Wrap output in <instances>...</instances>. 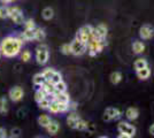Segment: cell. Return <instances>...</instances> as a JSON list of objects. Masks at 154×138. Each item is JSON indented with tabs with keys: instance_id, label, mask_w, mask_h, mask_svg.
Returning a JSON list of instances; mask_svg holds the SVG:
<instances>
[{
	"instance_id": "25",
	"label": "cell",
	"mask_w": 154,
	"mask_h": 138,
	"mask_svg": "<svg viewBox=\"0 0 154 138\" xmlns=\"http://www.w3.org/2000/svg\"><path fill=\"white\" fill-rule=\"evenodd\" d=\"M7 111H8V103H7V99L2 97L0 99V113L6 114Z\"/></svg>"
},
{
	"instance_id": "12",
	"label": "cell",
	"mask_w": 154,
	"mask_h": 138,
	"mask_svg": "<svg viewBox=\"0 0 154 138\" xmlns=\"http://www.w3.org/2000/svg\"><path fill=\"white\" fill-rule=\"evenodd\" d=\"M35 32H36V28L35 29H26L23 33L21 35V37H19L20 39L22 40H32L35 39Z\"/></svg>"
},
{
	"instance_id": "27",
	"label": "cell",
	"mask_w": 154,
	"mask_h": 138,
	"mask_svg": "<svg viewBox=\"0 0 154 138\" xmlns=\"http://www.w3.org/2000/svg\"><path fill=\"white\" fill-rule=\"evenodd\" d=\"M60 81H62V76H61V74L58 72H54V74H53V76L51 77V79L50 81H47V82H50L51 84H55V83H58V82H60Z\"/></svg>"
},
{
	"instance_id": "36",
	"label": "cell",
	"mask_w": 154,
	"mask_h": 138,
	"mask_svg": "<svg viewBox=\"0 0 154 138\" xmlns=\"http://www.w3.org/2000/svg\"><path fill=\"white\" fill-rule=\"evenodd\" d=\"M58 103V101H57ZM69 104V103H68ZM68 104H66V103H58V106H59V113H64L67 112L68 109H69V105Z\"/></svg>"
},
{
	"instance_id": "10",
	"label": "cell",
	"mask_w": 154,
	"mask_h": 138,
	"mask_svg": "<svg viewBox=\"0 0 154 138\" xmlns=\"http://www.w3.org/2000/svg\"><path fill=\"white\" fill-rule=\"evenodd\" d=\"M52 96H53L54 100L58 101V103H66V104H68V103L70 101V97H69V94H68L67 92L54 91V93H53Z\"/></svg>"
},
{
	"instance_id": "15",
	"label": "cell",
	"mask_w": 154,
	"mask_h": 138,
	"mask_svg": "<svg viewBox=\"0 0 154 138\" xmlns=\"http://www.w3.org/2000/svg\"><path fill=\"white\" fill-rule=\"evenodd\" d=\"M137 72V76L139 79H147L151 75V70L148 67H145L143 69H139V70H136Z\"/></svg>"
},
{
	"instance_id": "1",
	"label": "cell",
	"mask_w": 154,
	"mask_h": 138,
	"mask_svg": "<svg viewBox=\"0 0 154 138\" xmlns=\"http://www.w3.org/2000/svg\"><path fill=\"white\" fill-rule=\"evenodd\" d=\"M22 44H23V41L20 39L19 37L8 36L6 38H4L0 44L1 54L5 55L6 58H14L21 52Z\"/></svg>"
},
{
	"instance_id": "19",
	"label": "cell",
	"mask_w": 154,
	"mask_h": 138,
	"mask_svg": "<svg viewBox=\"0 0 154 138\" xmlns=\"http://www.w3.org/2000/svg\"><path fill=\"white\" fill-rule=\"evenodd\" d=\"M144 50H145V45L141 43V41H135L134 44H132V51L134 53L136 54H141V53L144 52Z\"/></svg>"
},
{
	"instance_id": "22",
	"label": "cell",
	"mask_w": 154,
	"mask_h": 138,
	"mask_svg": "<svg viewBox=\"0 0 154 138\" xmlns=\"http://www.w3.org/2000/svg\"><path fill=\"white\" fill-rule=\"evenodd\" d=\"M46 33L43 29L40 28H36V32H35V40H38V41H43L45 39Z\"/></svg>"
},
{
	"instance_id": "33",
	"label": "cell",
	"mask_w": 154,
	"mask_h": 138,
	"mask_svg": "<svg viewBox=\"0 0 154 138\" xmlns=\"http://www.w3.org/2000/svg\"><path fill=\"white\" fill-rule=\"evenodd\" d=\"M54 72H55L54 69H52V68H47V69H45V70L42 72V74H43V76H44V78H45L46 81H50V79H51V77L53 76Z\"/></svg>"
},
{
	"instance_id": "6",
	"label": "cell",
	"mask_w": 154,
	"mask_h": 138,
	"mask_svg": "<svg viewBox=\"0 0 154 138\" xmlns=\"http://www.w3.org/2000/svg\"><path fill=\"white\" fill-rule=\"evenodd\" d=\"M117 129L120 133H124V135H128L130 137H134L136 133V128L134 125H131L128 122H120L117 125Z\"/></svg>"
},
{
	"instance_id": "4",
	"label": "cell",
	"mask_w": 154,
	"mask_h": 138,
	"mask_svg": "<svg viewBox=\"0 0 154 138\" xmlns=\"http://www.w3.org/2000/svg\"><path fill=\"white\" fill-rule=\"evenodd\" d=\"M86 51H88V48H86V44L85 43H82V41H79V40L77 39H74L70 43V54L82 55Z\"/></svg>"
},
{
	"instance_id": "21",
	"label": "cell",
	"mask_w": 154,
	"mask_h": 138,
	"mask_svg": "<svg viewBox=\"0 0 154 138\" xmlns=\"http://www.w3.org/2000/svg\"><path fill=\"white\" fill-rule=\"evenodd\" d=\"M51 118L50 116H47V115H40L38 118V123L40 127H43V128H46L47 125L51 123Z\"/></svg>"
},
{
	"instance_id": "28",
	"label": "cell",
	"mask_w": 154,
	"mask_h": 138,
	"mask_svg": "<svg viewBox=\"0 0 154 138\" xmlns=\"http://www.w3.org/2000/svg\"><path fill=\"white\" fill-rule=\"evenodd\" d=\"M88 128H89L88 122H86V121H84V120H82V118H79V120H78V122H77L76 129L81 130V131H83V130H86Z\"/></svg>"
},
{
	"instance_id": "40",
	"label": "cell",
	"mask_w": 154,
	"mask_h": 138,
	"mask_svg": "<svg viewBox=\"0 0 154 138\" xmlns=\"http://www.w3.org/2000/svg\"><path fill=\"white\" fill-rule=\"evenodd\" d=\"M0 138H7L6 129H4V128H0Z\"/></svg>"
},
{
	"instance_id": "37",
	"label": "cell",
	"mask_w": 154,
	"mask_h": 138,
	"mask_svg": "<svg viewBox=\"0 0 154 138\" xmlns=\"http://www.w3.org/2000/svg\"><path fill=\"white\" fill-rule=\"evenodd\" d=\"M23 24H24L26 29H35L36 28V23H35V21L32 20V19L26 20V22H23Z\"/></svg>"
},
{
	"instance_id": "13",
	"label": "cell",
	"mask_w": 154,
	"mask_h": 138,
	"mask_svg": "<svg viewBox=\"0 0 154 138\" xmlns=\"http://www.w3.org/2000/svg\"><path fill=\"white\" fill-rule=\"evenodd\" d=\"M93 31H94L101 39H103V38L107 36L108 29H107V26H105V24H99V26H97L96 28H93Z\"/></svg>"
},
{
	"instance_id": "29",
	"label": "cell",
	"mask_w": 154,
	"mask_h": 138,
	"mask_svg": "<svg viewBox=\"0 0 154 138\" xmlns=\"http://www.w3.org/2000/svg\"><path fill=\"white\" fill-rule=\"evenodd\" d=\"M79 31L83 33V35H86L89 38H90L91 33H92V31H93V26H83L81 29H79Z\"/></svg>"
},
{
	"instance_id": "46",
	"label": "cell",
	"mask_w": 154,
	"mask_h": 138,
	"mask_svg": "<svg viewBox=\"0 0 154 138\" xmlns=\"http://www.w3.org/2000/svg\"><path fill=\"white\" fill-rule=\"evenodd\" d=\"M11 138H14V137H11Z\"/></svg>"
},
{
	"instance_id": "26",
	"label": "cell",
	"mask_w": 154,
	"mask_h": 138,
	"mask_svg": "<svg viewBox=\"0 0 154 138\" xmlns=\"http://www.w3.org/2000/svg\"><path fill=\"white\" fill-rule=\"evenodd\" d=\"M54 90L58 92H66L67 85H66V83H64L63 81H60V82L54 84Z\"/></svg>"
},
{
	"instance_id": "42",
	"label": "cell",
	"mask_w": 154,
	"mask_h": 138,
	"mask_svg": "<svg viewBox=\"0 0 154 138\" xmlns=\"http://www.w3.org/2000/svg\"><path fill=\"white\" fill-rule=\"evenodd\" d=\"M148 131H149V133L153 136L154 135V124H152L151 127H149V129H148Z\"/></svg>"
},
{
	"instance_id": "11",
	"label": "cell",
	"mask_w": 154,
	"mask_h": 138,
	"mask_svg": "<svg viewBox=\"0 0 154 138\" xmlns=\"http://www.w3.org/2000/svg\"><path fill=\"white\" fill-rule=\"evenodd\" d=\"M78 120H79V116L77 115L76 113H71V114L68 115V118H67V124L71 129H76Z\"/></svg>"
},
{
	"instance_id": "41",
	"label": "cell",
	"mask_w": 154,
	"mask_h": 138,
	"mask_svg": "<svg viewBox=\"0 0 154 138\" xmlns=\"http://www.w3.org/2000/svg\"><path fill=\"white\" fill-rule=\"evenodd\" d=\"M68 105H69V109H72V111H74V109H76V107H77L76 103H71L70 104V101H69V104H68Z\"/></svg>"
},
{
	"instance_id": "38",
	"label": "cell",
	"mask_w": 154,
	"mask_h": 138,
	"mask_svg": "<svg viewBox=\"0 0 154 138\" xmlns=\"http://www.w3.org/2000/svg\"><path fill=\"white\" fill-rule=\"evenodd\" d=\"M61 52L66 54V55L70 54V44H63L61 46Z\"/></svg>"
},
{
	"instance_id": "24",
	"label": "cell",
	"mask_w": 154,
	"mask_h": 138,
	"mask_svg": "<svg viewBox=\"0 0 154 138\" xmlns=\"http://www.w3.org/2000/svg\"><path fill=\"white\" fill-rule=\"evenodd\" d=\"M145 67H148L147 61H146L145 59H138V60H136V62H135V69H136V70L143 69V68H145Z\"/></svg>"
},
{
	"instance_id": "35",
	"label": "cell",
	"mask_w": 154,
	"mask_h": 138,
	"mask_svg": "<svg viewBox=\"0 0 154 138\" xmlns=\"http://www.w3.org/2000/svg\"><path fill=\"white\" fill-rule=\"evenodd\" d=\"M30 59H31V53H30V51H28V50L23 51L22 54H21V60H23V62H28Z\"/></svg>"
},
{
	"instance_id": "9",
	"label": "cell",
	"mask_w": 154,
	"mask_h": 138,
	"mask_svg": "<svg viewBox=\"0 0 154 138\" xmlns=\"http://www.w3.org/2000/svg\"><path fill=\"white\" fill-rule=\"evenodd\" d=\"M23 94H24V92H23L21 86H14L9 91V97L13 101H20L23 98Z\"/></svg>"
},
{
	"instance_id": "30",
	"label": "cell",
	"mask_w": 154,
	"mask_h": 138,
	"mask_svg": "<svg viewBox=\"0 0 154 138\" xmlns=\"http://www.w3.org/2000/svg\"><path fill=\"white\" fill-rule=\"evenodd\" d=\"M48 111L51 113H59V106H58V103L55 101V100H53V101H50V105H48V108H47Z\"/></svg>"
},
{
	"instance_id": "16",
	"label": "cell",
	"mask_w": 154,
	"mask_h": 138,
	"mask_svg": "<svg viewBox=\"0 0 154 138\" xmlns=\"http://www.w3.org/2000/svg\"><path fill=\"white\" fill-rule=\"evenodd\" d=\"M40 89L44 91V93H45L46 96L53 94V93H54V91H55V90H54V85H53V84H51L50 82H47V81H46L45 83L42 85V87H40Z\"/></svg>"
},
{
	"instance_id": "20",
	"label": "cell",
	"mask_w": 154,
	"mask_h": 138,
	"mask_svg": "<svg viewBox=\"0 0 154 138\" xmlns=\"http://www.w3.org/2000/svg\"><path fill=\"white\" fill-rule=\"evenodd\" d=\"M32 82H33V84H35V85L42 86L46 82V79L44 78L43 74H42V72H39V74H36V75L33 76V78H32Z\"/></svg>"
},
{
	"instance_id": "14",
	"label": "cell",
	"mask_w": 154,
	"mask_h": 138,
	"mask_svg": "<svg viewBox=\"0 0 154 138\" xmlns=\"http://www.w3.org/2000/svg\"><path fill=\"white\" fill-rule=\"evenodd\" d=\"M138 115H139V112H138V109L135 108V107H129L128 109L125 111V116L130 121L136 120V118H138Z\"/></svg>"
},
{
	"instance_id": "8",
	"label": "cell",
	"mask_w": 154,
	"mask_h": 138,
	"mask_svg": "<svg viewBox=\"0 0 154 138\" xmlns=\"http://www.w3.org/2000/svg\"><path fill=\"white\" fill-rule=\"evenodd\" d=\"M139 36H140L141 39H151L153 37V28L148 24H145V26H140L139 29Z\"/></svg>"
},
{
	"instance_id": "34",
	"label": "cell",
	"mask_w": 154,
	"mask_h": 138,
	"mask_svg": "<svg viewBox=\"0 0 154 138\" xmlns=\"http://www.w3.org/2000/svg\"><path fill=\"white\" fill-rule=\"evenodd\" d=\"M48 105H50V100L47 98H44L43 100H40L38 103V106L40 109H47V108H48Z\"/></svg>"
},
{
	"instance_id": "2",
	"label": "cell",
	"mask_w": 154,
	"mask_h": 138,
	"mask_svg": "<svg viewBox=\"0 0 154 138\" xmlns=\"http://www.w3.org/2000/svg\"><path fill=\"white\" fill-rule=\"evenodd\" d=\"M50 58V53H48V47L45 44H40L36 48V60L39 65H46Z\"/></svg>"
},
{
	"instance_id": "23",
	"label": "cell",
	"mask_w": 154,
	"mask_h": 138,
	"mask_svg": "<svg viewBox=\"0 0 154 138\" xmlns=\"http://www.w3.org/2000/svg\"><path fill=\"white\" fill-rule=\"evenodd\" d=\"M121 79H122V74L120 72H112V75H110V82L113 84H119L121 82Z\"/></svg>"
},
{
	"instance_id": "45",
	"label": "cell",
	"mask_w": 154,
	"mask_h": 138,
	"mask_svg": "<svg viewBox=\"0 0 154 138\" xmlns=\"http://www.w3.org/2000/svg\"><path fill=\"white\" fill-rule=\"evenodd\" d=\"M99 138H108V137H106V136H101V137H99Z\"/></svg>"
},
{
	"instance_id": "7",
	"label": "cell",
	"mask_w": 154,
	"mask_h": 138,
	"mask_svg": "<svg viewBox=\"0 0 154 138\" xmlns=\"http://www.w3.org/2000/svg\"><path fill=\"white\" fill-rule=\"evenodd\" d=\"M120 118H121V112L117 108L108 107V108H106V111L103 113V121H110V120H117Z\"/></svg>"
},
{
	"instance_id": "39",
	"label": "cell",
	"mask_w": 154,
	"mask_h": 138,
	"mask_svg": "<svg viewBox=\"0 0 154 138\" xmlns=\"http://www.w3.org/2000/svg\"><path fill=\"white\" fill-rule=\"evenodd\" d=\"M20 133H21V129L20 128H14V129H12V135H13L14 138L20 136Z\"/></svg>"
},
{
	"instance_id": "18",
	"label": "cell",
	"mask_w": 154,
	"mask_h": 138,
	"mask_svg": "<svg viewBox=\"0 0 154 138\" xmlns=\"http://www.w3.org/2000/svg\"><path fill=\"white\" fill-rule=\"evenodd\" d=\"M42 16H43V19L44 20H51L53 19V16H54V11L52 9L51 7H46L43 9V12H42Z\"/></svg>"
},
{
	"instance_id": "44",
	"label": "cell",
	"mask_w": 154,
	"mask_h": 138,
	"mask_svg": "<svg viewBox=\"0 0 154 138\" xmlns=\"http://www.w3.org/2000/svg\"><path fill=\"white\" fill-rule=\"evenodd\" d=\"M2 4H9V2H12L13 0H0Z\"/></svg>"
},
{
	"instance_id": "31",
	"label": "cell",
	"mask_w": 154,
	"mask_h": 138,
	"mask_svg": "<svg viewBox=\"0 0 154 138\" xmlns=\"http://www.w3.org/2000/svg\"><path fill=\"white\" fill-rule=\"evenodd\" d=\"M46 97H47V96L44 93V91H43L42 89L37 90V91H36V93H35V100H36L37 103H39L40 100H43V99L46 98Z\"/></svg>"
},
{
	"instance_id": "43",
	"label": "cell",
	"mask_w": 154,
	"mask_h": 138,
	"mask_svg": "<svg viewBox=\"0 0 154 138\" xmlns=\"http://www.w3.org/2000/svg\"><path fill=\"white\" fill-rule=\"evenodd\" d=\"M117 138H131V137L128 136V135H124V133H120V135L117 136Z\"/></svg>"
},
{
	"instance_id": "3",
	"label": "cell",
	"mask_w": 154,
	"mask_h": 138,
	"mask_svg": "<svg viewBox=\"0 0 154 138\" xmlns=\"http://www.w3.org/2000/svg\"><path fill=\"white\" fill-rule=\"evenodd\" d=\"M105 47V41L103 39L101 40H89L86 44V48H89V54L91 57H94L99 52L103 51Z\"/></svg>"
},
{
	"instance_id": "17",
	"label": "cell",
	"mask_w": 154,
	"mask_h": 138,
	"mask_svg": "<svg viewBox=\"0 0 154 138\" xmlns=\"http://www.w3.org/2000/svg\"><path fill=\"white\" fill-rule=\"evenodd\" d=\"M59 128H60V125H59V123L57 121H51V123L46 127L47 132H48L50 135H55V133L59 131Z\"/></svg>"
},
{
	"instance_id": "32",
	"label": "cell",
	"mask_w": 154,
	"mask_h": 138,
	"mask_svg": "<svg viewBox=\"0 0 154 138\" xmlns=\"http://www.w3.org/2000/svg\"><path fill=\"white\" fill-rule=\"evenodd\" d=\"M0 17L1 19L9 17V7H6V6L0 7Z\"/></svg>"
},
{
	"instance_id": "5",
	"label": "cell",
	"mask_w": 154,
	"mask_h": 138,
	"mask_svg": "<svg viewBox=\"0 0 154 138\" xmlns=\"http://www.w3.org/2000/svg\"><path fill=\"white\" fill-rule=\"evenodd\" d=\"M9 17H11V19L13 20L14 23H16V24H23V22H24L23 12L20 9L19 7L9 8Z\"/></svg>"
}]
</instances>
